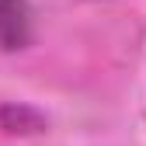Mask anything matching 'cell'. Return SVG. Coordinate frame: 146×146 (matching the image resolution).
Instances as JSON below:
<instances>
[{
	"label": "cell",
	"mask_w": 146,
	"mask_h": 146,
	"mask_svg": "<svg viewBox=\"0 0 146 146\" xmlns=\"http://www.w3.org/2000/svg\"><path fill=\"white\" fill-rule=\"evenodd\" d=\"M31 42V7L28 0H0V49H25Z\"/></svg>",
	"instance_id": "6da1fadb"
}]
</instances>
